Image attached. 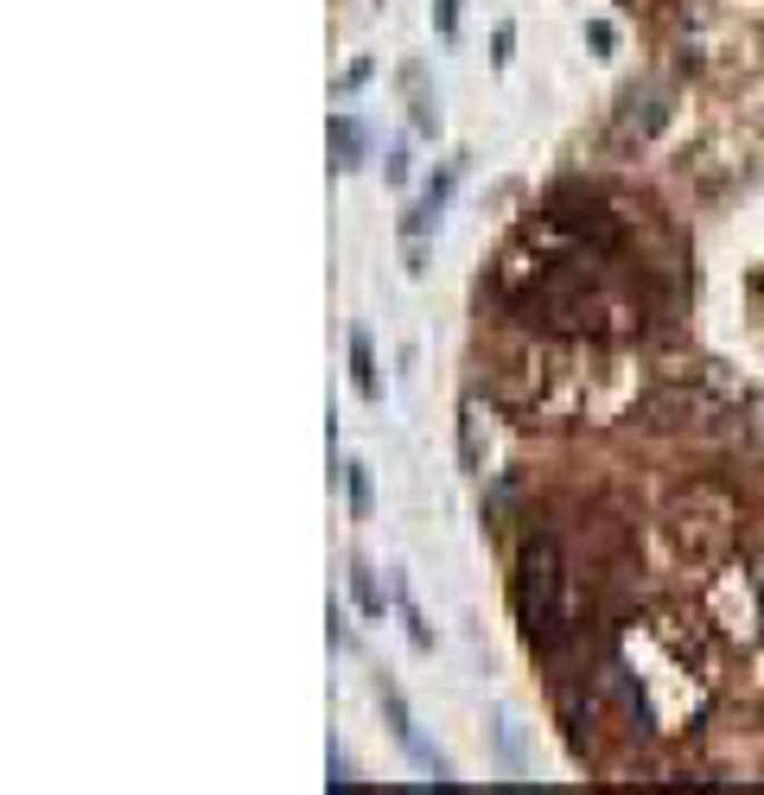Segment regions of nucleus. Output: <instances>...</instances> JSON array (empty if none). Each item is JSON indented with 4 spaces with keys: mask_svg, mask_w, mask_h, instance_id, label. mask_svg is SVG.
<instances>
[{
    "mask_svg": "<svg viewBox=\"0 0 764 795\" xmlns=\"http://www.w3.org/2000/svg\"><path fill=\"white\" fill-rule=\"evenodd\" d=\"M517 624L536 656H561L574 630H580V598H574V573H567V553L548 534H529L517 553Z\"/></svg>",
    "mask_w": 764,
    "mask_h": 795,
    "instance_id": "f257e3e1",
    "label": "nucleus"
},
{
    "mask_svg": "<svg viewBox=\"0 0 764 795\" xmlns=\"http://www.w3.org/2000/svg\"><path fill=\"white\" fill-rule=\"evenodd\" d=\"M351 370H357V395L382 401V376H376V356H370V332H351Z\"/></svg>",
    "mask_w": 764,
    "mask_h": 795,
    "instance_id": "f03ea898",
    "label": "nucleus"
},
{
    "mask_svg": "<svg viewBox=\"0 0 764 795\" xmlns=\"http://www.w3.org/2000/svg\"><path fill=\"white\" fill-rule=\"evenodd\" d=\"M351 592H357V611L363 618H382V586H376V573H370V567H351Z\"/></svg>",
    "mask_w": 764,
    "mask_h": 795,
    "instance_id": "7ed1b4c3",
    "label": "nucleus"
},
{
    "mask_svg": "<svg viewBox=\"0 0 764 795\" xmlns=\"http://www.w3.org/2000/svg\"><path fill=\"white\" fill-rule=\"evenodd\" d=\"M332 140H337V159L344 166H357V154H363V134L344 121V115H332Z\"/></svg>",
    "mask_w": 764,
    "mask_h": 795,
    "instance_id": "20e7f679",
    "label": "nucleus"
},
{
    "mask_svg": "<svg viewBox=\"0 0 764 795\" xmlns=\"http://www.w3.org/2000/svg\"><path fill=\"white\" fill-rule=\"evenodd\" d=\"M459 7H466V0H433V26H440V39H459Z\"/></svg>",
    "mask_w": 764,
    "mask_h": 795,
    "instance_id": "39448f33",
    "label": "nucleus"
},
{
    "mask_svg": "<svg viewBox=\"0 0 764 795\" xmlns=\"http://www.w3.org/2000/svg\"><path fill=\"white\" fill-rule=\"evenodd\" d=\"M351 509L370 516V471H363V464H351Z\"/></svg>",
    "mask_w": 764,
    "mask_h": 795,
    "instance_id": "423d86ee",
    "label": "nucleus"
}]
</instances>
